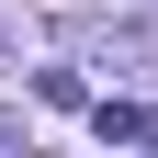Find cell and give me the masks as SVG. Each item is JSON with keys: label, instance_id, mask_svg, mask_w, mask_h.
Wrapping results in <instances>:
<instances>
[{"label": "cell", "instance_id": "obj_1", "mask_svg": "<svg viewBox=\"0 0 158 158\" xmlns=\"http://www.w3.org/2000/svg\"><path fill=\"white\" fill-rule=\"evenodd\" d=\"M147 124L158 113H135V102H90V135H102V147H147Z\"/></svg>", "mask_w": 158, "mask_h": 158}, {"label": "cell", "instance_id": "obj_2", "mask_svg": "<svg viewBox=\"0 0 158 158\" xmlns=\"http://www.w3.org/2000/svg\"><path fill=\"white\" fill-rule=\"evenodd\" d=\"M34 102H45V113H90V79H79V68H45Z\"/></svg>", "mask_w": 158, "mask_h": 158}]
</instances>
